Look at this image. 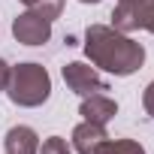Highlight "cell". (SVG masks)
<instances>
[{
    "label": "cell",
    "instance_id": "cell-14",
    "mask_svg": "<svg viewBox=\"0 0 154 154\" xmlns=\"http://www.w3.org/2000/svg\"><path fill=\"white\" fill-rule=\"evenodd\" d=\"M79 3H100V0H79Z\"/></svg>",
    "mask_w": 154,
    "mask_h": 154
},
{
    "label": "cell",
    "instance_id": "cell-11",
    "mask_svg": "<svg viewBox=\"0 0 154 154\" xmlns=\"http://www.w3.org/2000/svg\"><path fill=\"white\" fill-rule=\"evenodd\" d=\"M36 154H72V145L63 136H48V139L39 142V151Z\"/></svg>",
    "mask_w": 154,
    "mask_h": 154
},
{
    "label": "cell",
    "instance_id": "cell-6",
    "mask_svg": "<svg viewBox=\"0 0 154 154\" xmlns=\"http://www.w3.org/2000/svg\"><path fill=\"white\" fill-rule=\"evenodd\" d=\"M109 139L106 133V124H94V121H82L72 127V136H69V145L75 154H97L100 145Z\"/></svg>",
    "mask_w": 154,
    "mask_h": 154
},
{
    "label": "cell",
    "instance_id": "cell-10",
    "mask_svg": "<svg viewBox=\"0 0 154 154\" xmlns=\"http://www.w3.org/2000/svg\"><path fill=\"white\" fill-rule=\"evenodd\" d=\"M18 3H24L27 9H33V12L51 18V21L60 18V12H63V0H18Z\"/></svg>",
    "mask_w": 154,
    "mask_h": 154
},
{
    "label": "cell",
    "instance_id": "cell-4",
    "mask_svg": "<svg viewBox=\"0 0 154 154\" xmlns=\"http://www.w3.org/2000/svg\"><path fill=\"white\" fill-rule=\"evenodd\" d=\"M60 75H63V85H66L72 94H79V97H91V94H106V91H109V82L97 72V66H91V63H85V60H69V63H63Z\"/></svg>",
    "mask_w": 154,
    "mask_h": 154
},
{
    "label": "cell",
    "instance_id": "cell-13",
    "mask_svg": "<svg viewBox=\"0 0 154 154\" xmlns=\"http://www.w3.org/2000/svg\"><path fill=\"white\" fill-rule=\"evenodd\" d=\"M9 69H12V66H9L3 57H0V94L6 91V82H9Z\"/></svg>",
    "mask_w": 154,
    "mask_h": 154
},
{
    "label": "cell",
    "instance_id": "cell-9",
    "mask_svg": "<svg viewBox=\"0 0 154 154\" xmlns=\"http://www.w3.org/2000/svg\"><path fill=\"white\" fill-rule=\"evenodd\" d=\"M97 154H145V148L136 139H106Z\"/></svg>",
    "mask_w": 154,
    "mask_h": 154
},
{
    "label": "cell",
    "instance_id": "cell-8",
    "mask_svg": "<svg viewBox=\"0 0 154 154\" xmlns=\"http://www.w3.org/2000/svg\"><path fill=\"white\" fill-rule=\"evenodd\" d=\"M3 148H6V154H36V151H39V136H36L33 127L15 124V127L6 130Z\"/></svg>",
    "mask_w": 154,
    "mask_h": 154
},
{
    "label": "cell",
    "instance_id": "cell-1",
    "mask_svg": "<svg viewBox=\"0 0 154 154\" xmlns=\"http://www.w3.org/2000/svg\"><path fill=\"white\" fill-rule=\"evenodd\" d=\"M85 57L91 66L127 79V75L139 72L145 63V45L136 42L130 33L115 30L112 24H91L85 30Z\"/></svg>",
    "mask_w": 154,
    "mask_h": 154
},
{
    "label": "cell",
    "instance_id": "cell-2",
    "mask_svg": "<svg viewBox=\"0 0 154 154\" xmlns=\"http://www.w3.org/2000/svg\"><path fill=\"white\" fill-rule=\"evenodd\" d=\"M12 106L18 109H39L42 103H48L51 97V75L42 63L36 60H24V63H15L9 69V82H6V91Z\"/></svg>",
    "mask_w": 154,
    "mask_h": 154
},
{
    "label": "cell",
    "instance_id": "cell-7",
    "mask_svg": "<svg viewBox=\"0 0 154 154\" xmlns=\"http://www.w3.org/2000/svg\"><path fill=\"white\" fill-rule=\"evenodd\" d=\"M79 115H82V121L109 124V121L118 115V103H115L109 94H91V97H82V103H79Z\"/></svg>",
    "mask_w": 154,
    "mask_h": 154
},
{
    "label": "cell",
    "instance_id": "cell-3",
    "mask_svg": "<svg viewBox=\"0 0 154 154\" xmlns=\"http://www.w3.org/2000/svg\"><path fill=\"white\" fill-rule=\"evenodd\" d=\"M109 18L112 27L121 33H133V30L154 33V0H118Z\"/></svg>",
    "mask_w": 154,
    "mask_h": 154
},
{
    "label": "cell",
    "instance_id": "cell-12",
    "mask_svg": "<svg viewBox=\"0 0 154 154\" xmlns=\"http://www.w3.org/2000/svg\"><path fill=\"white\" fill-rule=\"evenodd\" d=\"M142 106H145V112L154 118V82L145 85V91H142Z\"/></svg>",
    "mask_w": 154,
    "mask_h": 154
},
{
    "label": "cell",
    "instance_id": "cell-5",
    "mask_svg": "<svg viewBox=\"0 0 154 154\" xmlns=\"http://www.w3.org/2000/svg\"><path fill=\"white\" fill-rule=\"evenodd\" d=\"M51 24H54L51 18H45V15H39L33 9H24L12 21V36L21 45H45L51 39Z\"/></svg>",
    "mask_w": 154,
    "mask_h": 154
}]
</instances>
